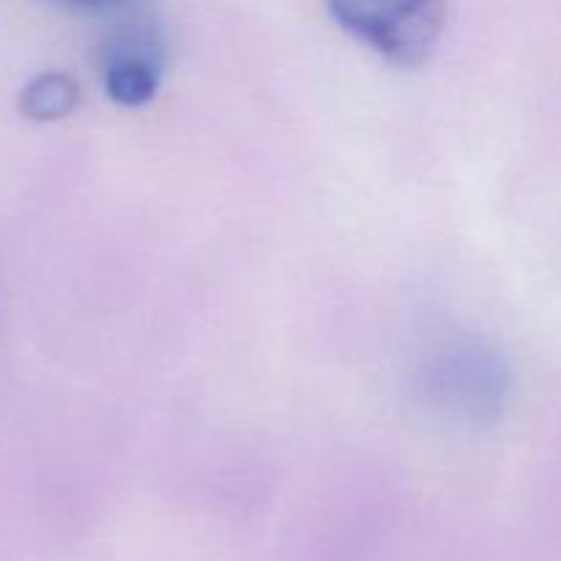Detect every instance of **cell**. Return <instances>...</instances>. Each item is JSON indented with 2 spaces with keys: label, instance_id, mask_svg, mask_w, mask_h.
<instances>
[{
  "label": "cell",
  "instance_id": "6da1fadb",
  "mask_svg": "<svg viewBox=\"0 0 561 561\" xmlns=\"http://www.w3.org/2000/svg\"><path fill=\"white\" fill-rule=\"evenodd\" d=\"M345 33L394 66H420L436 49L447 0H327Z\"/></svg>",
  "mask_w": 561,
  "mask_h": 561
},
{
  "label": "cell",
  "instance_id": "7a4b0ae2",
  "mask_svg": "<svg viewBox=\"0 0 561 561\" xmlns=\"http://www.w3.org/2000/svg\"><path fill=\"white\" fill-rule=\"evenodd\" d=\"M164 38L148 20H129L110 33L102 53L104 91L121 107H142L159 91Z\"/></svg>",
  "mask_w": 561,
  "mask_h": 561
},
{
  "label": "cell",
  "instance_id": "3957f363",
  "mask_svg": "<svg viewBox=\"0 0 561 561\" xmlns=\"http://www.w3.org/2000/svg\"><path fill=\"white\" fill-rule=\"evenodd\" d=\"M16 104L27 121L49 124V121H60L75 113V107L80 104V85L75 77L64 75V71H44L22 88Z\"/></svg>",
  "mask_w": 561,
  "mask_h": 561
},
{
  "label": "cell",
  "instance_id": "277c9868",
  "mask_svg": "<svg viewBox=\"0 0 561 561\" xmlns=\"http://www.w3.org/2000/svg\"><path fill=\"white\" fill-rule=\"evenodd\" d=\"M49 3L64 5V9L71 11H113L131 3V0H49Z\"/></svg>",
  "mask_w": 561,
  "mask_h": 561
}]
</instances>
